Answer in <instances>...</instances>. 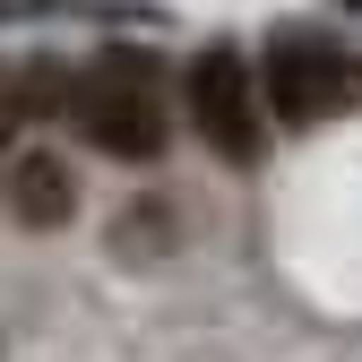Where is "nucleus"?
<instances>
[{
    "instance_id": "f257e3e1",
    "label": "nucleus",
    "mask_w": 362,
    "mask_h": 362,
    "mask_svg": "<svg viewBox=\"0 0 362 362\" xmlns=\"http://www.w3.org/2000/svg\"><path fill=\"white\" fill-rule=\"evenodd\" d=\"M69 121L86 129V147H104L121 164H156L173 139V104H164V61L104 43L95 61L69 78Z\"/></svg>"
},
{
    "instance_id": "39448f33",
    "label": "nucleus",
    "mask_w": 362,
    "mask_h": 362,
    "mask_svg": "<svg viewBox=\"0 0 362 362\" xmlns=\"http://www.w3.org/2000/svg\"><path fill=\"white\" fill-rule=\"evenodd\" d=\"M26 104H18V86H9V69H0V139H9V121H18Z\"/></svg>"
},
{
    "instance_id": "f03ea898",
    "label": "nucleus",
    "mask_w": 362,
    "mask_h": 362,
    "mask_svg": "<svg viewBox=\"0 0 362 362\" xmlns=\"http://www.w3.org/2000/svg\"><path fill=\"white\" fill-rule=\"evenodd\" d=\"M259 86H267V112L285 129H320V121L362 104V52H345L320 26H285V35H267Z\"/></svg>"
},
{
    "instance_id": "7ed1b4c3",
    "label": "nucleus",
    "mask_w": 362,
    "mask_h": 362,
    "mask_svg": "<svg viewBox=\"0 0 362 362\" xmlns=\"http://www.w3.org/2000/svg\"><path fill=\"white\" fill-rule=\"evenodd\" d=\"M181 104H190V129L224 164H259V147H267V86H259V69L233 52V43H207V52L190 61Z\"/></svg>"
},
{
    "instance_id": "20e7f679",
    "label": "nucleus",
    "mask_w": 362,
    "mask_h": 362,
    "mask_svg": "<svg viewBox=\"0 0 362 362\" xmlns=\"http://www.w3.org/2000/svg\"><path fill=\"white\" fill-rule=\"evenodd\" d=\"M9 207H18V224H35V233L69 224V207H78V181H69V164H61V156H43V147L9 156Z\"/></svg>"
}]
</instances>
